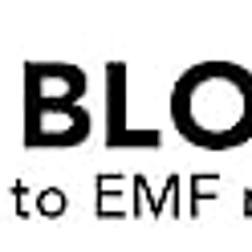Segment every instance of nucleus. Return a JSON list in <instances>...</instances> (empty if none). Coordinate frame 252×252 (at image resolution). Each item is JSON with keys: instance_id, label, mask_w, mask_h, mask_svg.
<instances>
[{"instance_id": "obj_5", "label": "nucleus", "mask_w": 252, "mask_h": 252, "mask_svg": "<svg viewBox=\"0 0 252 252\" xmlns=\"http://www.w3.org/2000/svg\"><path fill=\"white\" fill-rule=\"evenodd\" d=\"M151 216H183V208H179V175H171V179H167L163 199L155 203V212H151Z\"/></svg>"}, {"instance_id": "obj_3", "label": "nucleus", "mask_w": 252, "mask_h": 252, "mask_svg": "<svg viewBox=\"0 0 252 252\" xmlns=\"http://www.w3.org/2000/svg\"><path fill=\"white\" fill-rule=\"evenodd\" d=\"M126 212H134L130 199H126V179L102 175L98 179V216H126Z\"/></svg>"}, {"instance_id": "obj_1", "label": "nucleus", "mask_w": 252, "mask_h": 252, "mask_svg": "<svg viewBox=\"0 0 252 252\" xmlns=\"http://www.w3.org/2000/svg\"><path fill=\"white\" fill-rule=\"evenodd\" d=\"M167 114L183 143L212 155L240 151L252 143V69L236 61H199L175 77Z\"/></svg>"}, {"instance_id": "obj_6", "label": "nucleus", "mask_w": 252, "mask_h": 252, "mask_svg": "<svg viewBox=\"0 0 252 252\" xmlns=\"http://www.w3.org/2000/svg\"><path fill=\"white\" fill-rule=\"evenodd\" d=\"M65 191H61V187H45V191H41V199H37V212L41 216H61V212H65Z\"/></svg>"}, {"instance_id": "obj_2", "label": "nucleus", "mask_w": 252, "mask_h": 252, "mask_svg": "<svg viewBox=\"0 0 252 252\" xmlns=\"http://www.w3.org/2000/svg\"><path fill=\"white\" fill-rule=\"evenodd\" d=\"M86 73L73 65H37L29 73V147H77L90 134V110L82 106Z\"/></svg>"}, {"instance_id": "obj_4", "label": "nucleus", "mask_w": 252, "mask_h": 252, "mask_svg": "<svg viewBox=\"0 0 252 252\" xmlns=\"http://www.w3.org/2000/svg\"><path fill=\"white\" fill-rule=\"evenodd\" d=\"M220 187H224L220 175H191V212H199L208 199H216Z\"/></svg>"}]
</instances>
